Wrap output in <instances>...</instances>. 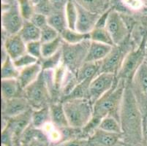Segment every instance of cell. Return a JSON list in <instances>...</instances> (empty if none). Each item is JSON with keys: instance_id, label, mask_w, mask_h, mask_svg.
I'll list each match as a JSON object with an SVG mask.
<instances>
[{"instance_id": "obj_33", "label": "cell", "mask_w": 147, "mask_h": 146, "mask_svg": "<svg viewBox=\"0 0 147 146\" xmlns=\"http://www.w3.org/2000/svg\"><path fill=\"white\" fill-rule=\"evenodd\" d=\"M39 61L42 67V70H54L62 64L61 49L56 54L48 58H42Z\"/></svg>"}, {"instance_id": "obj_30", "label": "cell", "mask_w": 147, "mask_h": 146, "mask_svg": "<svg viewBox=\"0 0 147 146\" xmlns=\"http://www.w3.org/2000/svg\"><path fill=\"white\" fill-rule=\"evenodd\" d=\"M89 35L91 41L115 46L113 40L106 28H94L89 33Z\"/></svg>"}, {"instance_id": "obj_28", "label": "cell", "mask_w": 147, "mask_h": 146, "mask_svg": "<svg viewBox=\"0 0 147 146\" xmlns=\"http://www.w3.org/2000/svg\"><path fill=\"white\" fill-rule=\"evenodd\" d=\"M98 129L107 132L122 135V130L119 120L111 116H108L103 118L100 121Z\"/></svg>"}, {"instance_id": "obj_42", "label": "cell", "mask_w": 147, "mask_h": 146, "mask_svg": "<svg viewBox=\"0 0 147 146\" xmlns=\"http://www.w3.org/2000/svg\"><path fill=\"white\" fill-rule=\"evenodd\" d=\"M111 10V8L110 7L106 11L100 15V18H99L98 21H97V24H96L95 28H105L107 21H108V16H109V14H110Z\"/></svg>"}, {"instance_id": "obj_40", "label": "cell", "mask_w": 147, "mask_h": 146, "mask_svg": "<svg viewBox=\"0 0 147 146\" xmlns=\"http://www.w3.org/2000/svg\"><path fill=\"white\" fill-rule=\"evenodd\" d=\"M29 21L32 23L34 26L38 27L39 29H42L45 26L49 25L48 23V16L46 15L42 14V13H35L33 16L31 18Z\"/></svg>"}, {"instance_id": "obj_49", "label": "cell", "mask_w": 147, "mask_h": 146, "mask_svg": "<svg viewBox=\"0 0 147 146\" xmlns=\"http://www.w3.org/2000/svg\"><path fill=\"white\" fill-rule=\"evenodd\" d=\"M144 3H145V2H146V0H144Z\"/></svg>"}, {"instance_id": "obj_25", "label": "cell", "mask_w": 147, "mask_h": 146, "mask_svg": "<svg viewBox=\"0 0 147 146\" xmlns=\"http://www.w3.org/2000/svg\"><path fill=\"white\" fill-rule=\"evenodd\" d=\"M74 1L84 9L99 15H101L110 8L108 7V0H74Z\"/></svg>"}, {"instance_id": "obj_46", "label": "cell", "mask_w": 147, "mask_h": 146, "mask_svg": "<svg viewBox=\"0 0 147 146\" xmlns=\"http://www.w3.org/2000/svg\"><path fill=\"white\" fill-rule=\"evenodd\" d=\"M146 56H147V40L146 42Z\"/></svg>"}, {"instance_id": "obj_16", "label": "cell", "mask_w": 147, "mask_h": 146, "mask_svg": "<svg viewBox=\"0 0 147 146\" xmlns=\"http://www.w3.org/2000/svg\"><path fill=\"white\" fill-rule=\"evenodd\" d=\"M76 4L78 10V18L76 22V29L81 33L89 34L95 28L100 15L92 13L84 9L76 2Z\"/></svg>"}, {"instance_id": "obj_24", "label": "cell", "mask_w": 147, "mask_h": 146, "mask_svg": "<svg viewBox=\"0 0 147 146\" xmlns=\"http://www.w3.org/2000/svg\"><path fill=\"white\" fill-rule=\"evenodd\" d=\"M51 122L50 108L44 107L37 110H32L31 124L37 129H42L46 124Z\"/></svg>"}, {"instance_id": "obj_47", "label": "cell", "mask_w": 147, "mask_h": 146, "mask_svg": "<svg viewBox=\"0 0 147 146\" xmlns=\"http://www.w3.org/2000/svg\"><path fill=\"white\" fill-rule=\"evenodd\" d=\"M145 4H146V5H147V0H146V2H145Z\"/></svg>"}, {"instance_id": "obj_39", "label": "cell", "mask_w": 147, "mask_h": 146, "mask_svg": "<svg viewBox=\"0 0 147 146\" xmlns=\"http://www.w3.org/2000/svg\"><path fill=\"white\" fill-rule=\"evenodd\" d=\"M53 146H92L88 138H81V137H77V138L70 139V140H66L62 143H58L54 145Z\"/></svg>"}, {"instance_id": "obj_1", "label": "cell", "mask_w": 147, "mask_h": 146, "mask_svg": "<svg viewBox=\"0 0 147 146\" xmlns=\"http://www.w3.org/2000/svg\"><path fill=\"white\" fill-rule=\"evenodd\" d=\"M144 117L131 87L127 83L119 111L122 137L129 144L143 143Z\"/></svg>"}, {"instance_id": "obj_23", "label": "cell", "mask_w": 147, "mask_h": 146, "mask_svg": "<svg viewBox=\"0 0 147 146\" xmlns=\"http://www.w3.org/2000/svg\"><path fill=\"white\" fill-rule=\"evenodd\" d=\"M18 34L26 43H29L33 41L40 40L41 29L34 26L31 21H25Z\"/></svg>"}, {"instance_id": "obj_5", "label": "cell", "mask_w": 147, "mask_h": 146, "mask_svg": "<svg viewBox=\"0 0 147 146\" xmlns=\"http://www.w3.org/2000/svg\"><path fill=\"white\" fill-rule=\"evenodd\" d=\"M91 40L78 44H69L63 42L61 47L62 64L68 70L76 73L86 62V56Z\"/></svg>"}, {"instance_id": "obj_26", "label": "cell", "mask_w": 147, "mask_h": 146, "mask_svg": "<svg viewBox=\"0 0 147 146\" xmlns=\"http://www.w3.org/2000/svg\"><path fill=\"white\" fill-rule=\"evenodd\" d=\"M48 23L49 26L55 29L59 34L68 28L65 10H53L48 15Z\"/></svg>"}, {"instance_id": "obj_4", "label": "cell", "mask_w": 147, "mask_h": 146, "mask_svg": "<svg viewBox=\"0 0 147 146\" xmlns=\"http://www.w3.org/2000/svg\"><path fill=\"white\" fill-rule=\"evenodd\" d=\"M146 38L144 37L139 46L136 49H132L126 55L117 75L118 80H124L126 83L132 81L136 71L146 60Z\"/></svg>"}, {"instance_id": "obj_11", "label": "cell", "mask_w": 147, "mask_h": 146, "mask_svg": "<svg viewBox=\"0 0 147 146\" xmlns=\"http://www.w3.org/2000/svg\"><path fill=\"white\" fill-rule=\"evenodd\" d=\"M128 40L122 45L113 47L108 56L102 61L99 73L108 72L117 75L125 56L132 50L131 47L128 45Z\"/></svg>"}, {"instance_id": "obj_50", "label": "cell", "mask_w": 147, "mask_h": 146, "mask_svg": "<svg viewBox=\"0 0 147 146\" xmlns=\"http://www.w3.org/2000/svg\"><path fill=\"white\" fill-rule=\"evenodd\" d=\"M2 146H5V145H2Z\"/></svg>"}, {"instance_id": "obj_18", "label": "cell", "mask_w": 147, "mask_h": 146, "mask_svg": "<svg viewBox=\"0 0 147 146\" xmlns=\"http://www.w3.org/2000/svg\"><path fill=\"white\" fill-rule=\"evenodd\" d=\"M122 135L102 131L100 129L89 137V142L92 146H114L119 142Z\"/></svg>"}, {"instance_id": "obj_34", "label": "cell", "mask_w": 147, "mask_h": 146, "mask_svg": "<svg viewBox=\"0 0 147 146\" xmlns=\"http://www.w3.org/2000/svg\"><path fill=\"white\" fill-rule=\"evenodd\" d=\"M18 9L24 21H29L36 13L33 0H16Z\"/></svg>"}, {"instance_id": "obj_43", "label": "cell", "mask_w": 147, "mask_h": 146, "mask_svg": "<svg viewBox=\"0 0 147 146\" xmlns=\"http://www.w3.org/2000/svg\"><path fill=\"white\" fill-rule=\"evenodd\" d=\"M53 10H65L69 0H50Z\"/></svg>"}, {"instance_id": "obj_14", "label": "cell", "mask_w": 147, "mask_h": 146, "mask_svg": "<svg viewBox=\"0 0 147 146\" xmlns=\"http://www.w3.org/2000/svg\"><path fill=\"white\" fill-rule=\"evenodd\" d=\"M11 59L15 60L27 53L26 43L19 34L6 35L2 32V46Z\"/></svg>"}, {"instance_id": "obj_12", "label": "cell", "mask_w": 147, "mask_h": 146, "mask_svg": "<svg viewBox=\"0 0 147 146\" xmlns=\"http://www.w3.org/2000/svg\"><path fill=\"white\" fill-rule=\"evenodd\" d=\"M32 109L29 110L22 114L11 118L6 119L5 125L2 128L7 129L12 134L15 146H20V142L26 129L32 123Z\"/></svg>"}, {"instance_id": "obj_27", "label": "cell", "mask_w": 147, "mask_h": 146, "mask_svg": "<svg viewBox=\"0 0 147 146\" xmlns=\"http://www.w3.org/2000/svg\"><path fill=\"white\" fill-rule=\"evenodd\" d=\"M60 36L64 42L69 44H78L86 40H90L89 34H84L78 32L77 30H73L69 28L61 32Z\"/></svg>"}, {"instance_id": "obj_36", "label": "cell", "mask_w": 147, "mask_h": 146, "mask_svg": "<svg viewBox=\"0 0 147 146\" xmlns=\"http://www.w3.org/2000/svg\"><path fill=\"white\" fill-rule=\"evenodd\" d=\"M59 36L60 34L55 29H53L49 25H47L41 29L40 41L42 43H45V42H50V41L55 40Z\"/></svg>"}, {"instance_id": "obj_32", "label": "cell", "mask_w": 147, "mask_h": 146, "mask_svg": "<svg viewBox=\"0 0 147 146\" xmlns=\"http://www.w3.org/2000/svg\"><path fill=\"white\" fill-rule=\"evenodd\" d=\"M63 40L59 36L55 40L50 41V42L42 43V58H48L49 56L56 54L57 52L61 49Z\"/></svg>"}, {"instance_id": "obj_8", "label": "cell", "mask_w": 147, "mask_h": 146, "mask_svg": "<svg viewBox=\"0 0 147 146\" xmlns=\"http://www.w3.org/2000/svg\"><path fill=\"white\" fill-rule=\"evenodd\" d=\"M118 82L117 75L108 72H100L91 81L88 88L87 96L92 103H95L99 99L111 89Z\"/></svg>"}, {"instance_id": "obj_45", "label": "cell", "mask_w": 147, "mask_h": 146, "mask_svg": "<svg viewBox=\"0 0 147 146\" xmlns=\"http://www.w3.org/2000/svg\"><path fill=\"white\" fill-rule=\"evenodd\" d=\"M16 0H2V4H13Z\"/></svg>"}, {"instance_id": "obj_29", "label": "cell", "mask_w": 147, "mask_h": 146, "mask_svg": "<svg viewBox=\"0 0 147 146\" xmlns=\"http://www.w3.org/2000/svg\"><path fill=\"white\" fill-rule=\"evenodd\" d=\"M20 70L15 65L13 60L10 57L2 62L1 65V78L2 79H18Z\"/></svg>"}, {"instance_id": "obj_41", "label": "cell", "mask_w": 147, "mask_h": 146, "mask_svg": "<svg viewBox=\"0 0 147 146\" xmlns=\"http://www.w3.org/2000/svg\"><path fill=\"white\" fill-rule=\"evenodd\" d=\"M122 4L132 10H140L144 5V0H121Z\"/></svg>"}, {"instance_id": "obj_31", "label": "cell", "mask_w": 147, "mask_h": 146, "mask_svg": "<svg viewBox=\"0 0 147 146\" xmlns=\"http://www.w3.org/2000/svg\"><path fill=\"white\" fill-rule=\"evenodd\" d=\"M65 14L66 17L67 27L70 29L76 30V22L78 18V10L74 0H69L65 8Z\"/></svg>"}, {"instance_id": "obj_7", "label": "cell", "mask_w": 147, "mask_h": 146, "mask_svg": "<svg viewBox=\"0 0 147 146\" xmlns=\"http://www.w3.org/2000/svg\"><path fill=\"white\" fill-rule=\"evenodd\" d=\"M16 1L13 4H2V31L7 36L18 34L24 24Z\"/></svg>"}, {"instance_id": "obj_35", "label": "cell", "mask_w": 147, "mask_h": 146, "mask_svg": "<svg viewBox=\"0 0 147 146\" xmlns=\"http://www.w3.org/2000/svg\"><path fill=\"white\" fill-rule=\"evenodd\" d=\"M39 60L34 58V56H31L28 53H26L25 54L18 57L16 59L13 60V62H14L15 65L16 66V67L20 70L23 68H25L26 67L31 66V65L35 64Z\"/></svg>"}, {"instance_id": "obj_37", "label": "cell", "mask_w": 147, "mask_h": 146, "mask_svg": "<svg viewBox=\"0 0 147 146\" xmlns=\"http://www.w3.org/2000/svg\"><path fill=\"white\" fill-rule=\"evenodd\" d=\"M42 43L40 40L26 43V51L31 56H34V58L40 60L42 58Z\"/></svg>"}, {"instance_id": "obj_13", "label": "cell", "mask_w": 147, "mask_h": 146, "mask_svg": "<svg viewBox=\"0 0 147 146\" xmlns=\"http://www.w3.org/2000/svg\"><path fill=\"white\" fill-rule=\"evenodd\" d=\"M32 109L24 96L2 100V118L9 119Z\"/></svg>"}, {"instance_id": "obj_9", "label": "cell", "mask_w": 147, "mask_h": 146, "mask_svg": "<svg viewBox=\"0 0 147 146\" xmlns=\"http://www.w3.org/2000/svg\"><path fill=\"white\" fill-rule=\"evenodd\" d=\"M130 84L144 117H147V62L146 60L136 71Z\"/></svg>"}, {"instance_id": "obj_17", "label": "cell", "mask_w": 147, "mask_h": 146, "mask_svg": "<svg viewBox=\"0 0 147 146\" xmlns=\"http://www.w3.org/2000/svg\"><path fill=\"white\" fill-rule=\"evenodd\" d=\"M42 67L40 61L35 64L20 69L18 80L21 88L24 90L29 85L35 82L42 72Z\"/></svg>"}, {"instance_id": "obj_38", "label": "cell", "mask_w": 147, "mask_h": 146, "mask_svg": "<svg viewBox=\"0 0 147 146\" xmlns=\"http://www.w3.org/2000/svg\"><path fill=\"white\" fill-rule=\"evenodd\" d=\"M33 2L35 5L36 13H42L48 16L53 11L50 0H33Z\"/></svg>"}, {"instance_id": "obj_44", "label": "cell", "mask_w": 147, "mask_h": 146, "mask_svg": "<svg viewBox=\"0 0 147 146\" xmlns=\"http://www.w3.org/2000/svg\"><path fill=\"white\" fill-rule=\"evenodd\" d=\"M143 146H147V117L144 118L143 130Z\"/></svg>"}, {"instance_id": "obj_22", "label": "cell", "mask_w": 147, "mask_h": 146, "mask_svg": "<svg viewBox=\"0 0 147 146\" xmlns=\"http://www.w3.org/2000/svg\"><path fill=\"white\" fill-rule=\"evenodd\" d=\"M102 61L85 62L76 72L77 84L89 80H93L99 74Z\"/></svg>"}, {"instance_id": "obj_48", "label": "cell", "mask_w": 147, "mask_h": 146, "mask_svg": "<svg viewBox=\"0 0 147 146\" xmlns=\"http://www.w3.org/2000/svg\"><path fill=\"white\" fill-rule=\"evenodd\" d=\"M146 62H147V56L146 57Z\"/></svg>"}, {"instance_id": "obj_15", "label": "cell", "mask_w": 147, "mask_h": 146, "mask_svg": "<svg viewBox=\"0 0 147 146\" xmlns=\"http://www.w3.org/2000/svg\"><path fill=\"white\" fill-rule=\"evenodd\" d=\"M20 146H51V142L42 129L31 124L23 135Z\"/></svg>"}, {"instance_id": "obj_21", "label": "cell", "mask_w": 147, "mask_h": 146, "mask_svg": "<svg viewBox=\"0 0 147 146\" xmlns=\"http://www.w3.org/2000/svg\"><path fill=\"white\" fill-rule=\"evenodd\" d=\"M51 123L59 129L69 127L62 102H53L49 105Z\"/></svg>"}, {"instance_id": "obj_20", "label": "cell", "mask_w": 147, "mask_h": 146, "mask_svg": "<svg viewBox=\"0 0 147 146\" xmlns=\"http://www.w3.org/2000/svg\"><path fill=\"white\" fill-rule=\"evenodd\" d=\"M2 100L24 96V89L21 88L18 79H2L1 80Z\"/></svg>"}, {"instance_id": "obj_10", "label": "cell", "mask_w": 147, "mask_h": 146, "mask_svg": "<svg viewBox=\"0 0 147 146\" xmlns=\"http://www.w3.org/2000/svg\"><path fill=\"white\" fill-rule=\"evenodd\" d=\"M105 28L109 32L115 46L122 45L129 38V29L125 19L115 9L111 8Z\"/></svg>"}, {"instance_id": "obj_2", "label": "cell", "mask_w": 147, "mask_h": 146, "mask_svg": "<svg viewBox=\"0 0 147 146\" xmlns=\"http://www.w3.org/2000/svg\"><path fill=\"white\" fill-rule=\"evenodd\" d=\"M126 83L124 80H118V82L109 92L99 99L94 104V120L99 122L103 118L111 116L119 120V111L121 108Z\"/></svg>"}, {"instance_id": "obj_19", "label": "cell", "mask_w": 147, "mask_h": 146, "mask_svg": "<svg viewBox=\"0 0 147 146\" xmlns=\"http://www.w3.org/2000/svg\"><path fill=\"white\" fill-rule=\"evenodd\" d=\"M114 46L91 41L86 56V62L102 61L111 53Z\"/></svg>"}, {"instance_id": "obj_6", "label": "cell", "mask_w": 147, "mask_h": 146, "mask_svg": "<svg viewBox=\"0 0 147 146\" xmlns=\"http://www.w3.org/2000/svg\"><path fill=\"white\" fill-rule=\"evenodd\" d=\"M24 96L32 110L40 109L50 105L52 99L42 72L35 82L24 90Z\"/></svg>"}, {"instance_id": "obj_3", "label": "cell", "mask_w": 147, "mask_h": 146, "mask_svg": "<svg viewBox=\"0 0 147 146\" xmlns=\"http://www.w3.org/2000/svg\"><path fill=\"white\" fill-rule=\"evenodd\" d=\"M61 102L70 127L82 129L92 120L94 113V103L89 99L69 98Z\"/></svg>"}]
</instances>
